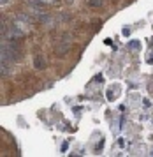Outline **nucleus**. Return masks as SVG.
Listing matches in <instances>:
<instances>
[{
	"label": "nucleus",
	"instance_id": "nucleus-1",
	"mask_svg": "<svg viewBox=\"0 0 153 157\" xmlns=\"http://www.w3.org/2000/svg\"><path fill=\"white\" fill-rule=\"evenodd\" d=\"M23 58V50L18 44V41H13V39H6L2 41V60H9V62H20Z\"/></svg>",
	"mask_w": 153,
	"mask_h": 157
},
{
	"label": "nucleus",
	"instance_id": "nucleus-2",
	"mask_svg": "<svg viewBox=\"0 0 153 157\" xmlns=\"http://www.w3.org/2000/svg\"><path fill=\"white\" fill-rule=\"evenodd\" d=\"M69 50H70V41L60 37V41H58V44H56V48H55V53L58 57H65V53H69Z\"/></svg>",
	"mask_w": 153,
	"mask_h": 157
},
{
	"label": "nucleus",
	"instance_id": "nucleus-3",
	"mask_svg": "<svg viewBox=\"0 0 153 157\" xmlns=\"http://www.w3.org/2000/svg\"><path fill=\"white\" fill-rule=\"evenodd\" d=\"M34 69L35 71H44L46 69V57L39 51L34 55Z\"/></svg>",
	"mask_w": 153,
	"mask_h": 157
},
{
	"label": "nucleus",
	"instance_id": "nucleus-4",
	"mask_svg": "<svg viewBox=\"0 0 153 157\" xmlns=\"http://www.w3.org/2000/svg\"><path fill=\"white\" fill-rule=\"evenodd\" d=\"M14 72V64L13 62H9V60H2V76L7 78V76H11Z\"/></svg>",
	"mask_w": 153,
	"mask_h": 157
},
{
	"label": "nucleus",
	"instance_id": "nucleus-5",
	"mask_svg": "<svg viewBox=\"0 0 153 157\" xmlns=\"http://www.w3.org/2000/svg\"><path fill=\"white\" fill-rule=\"evenodd\" d=\"M88 2V6L93 9H99V7H102L104 6V0H86Z\"/></svg>",
	"mask_w": 153,
	"mask_h": 157
},
{
	"label": "nucleus",
	"instance_id": "nucleus-6",
	"mask_svg": "<svg viewBox=\"0 0 153 157\" xmlns=\"http://www.w3.org/2000/svg\"><path fill=\"white\" fill-rule=\"evenodd\" d=\"M63 2H65V4H72V2H74V0H63Z\"/></svg>",
	"mask_w": 153,
	"mask_h": 157
},
{
	"label": "nucleus",
	"instance_id": "nucleus-7",
	"mask_svg": "<svg viewBox=\"0 0 153 157\" xmlns=\"http://www.w3.org/2000/svg\"><path fill=\"white\" fill-rule=\"evenodd\" d=\"M7 2H9V0H2V6H6Z\"/></svg>",
	"mask_w": 153,
	"mask_h": 157
}]
</instances>
